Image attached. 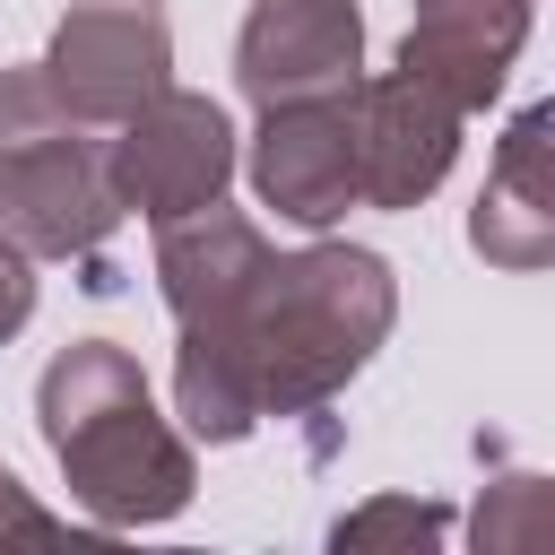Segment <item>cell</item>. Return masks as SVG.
<instances>
[{
  "label": "cell",
  "instance_id": "cell-1",
  "mask_svg": "<svg viewBox=\"0 0 555 555\" xmlns=\"http://www.w3.org/2000/svg\"><path fill=\"white\" fill-rule=\"evenodd\" d=\"M35 425L78 494V512L104 529H156L199 486L191 442L156 416L147 373L121 338H69L35 382Z\"/></svg>",
  "mask_w": 555,
  "mask_h": 555
},
{
  "label": "cell",
  "instance_id": "cell-2",
  "mask_svg": "<svg viewBox=\"0 0 555 555\" xmlns=\"http://www.w3.org/2000/svg\"><path fill=\"white\" fill-rule=\"evenodd\" d=\"M390 321H399V278H390L382 251H364V243L278 251L269 278H260V295H251V330H243L260 425L330 408L373 364V347L390 338Z\"/></svg>",
  "mask_w": 555,
  "mask_h": 555
},
{
  "label": "cell",
  "instance_id": "cell-3",
  "mask_svg": "<svg viewBox=\"0 0 555 555\" xmlns=\"http://www.w3.org/2000/svg\"><path fill=\"white\" fill-rule=\"evenodd\" d=\"M269 260H278L269 234L251 217H234L225 199L156 225V286H165V312L182 338L173 347V416L199 442H243L260 425L243 330H251V295H260Z\"/></svg>",
  "mask_w": 555,
  "mask_h": 555
},
{
  "label": "cell",
  "instance_id": "cell-4",
  "mask_svg": "<svg viewBox=\"0 0 555 555\" xmlns=\"http://www.w3.org/2000/svg\"><path fill=\"white\" fill-rule=\"evenodd\" d=\"M0 225L35 260H78L87 286H113L104 243L121 199L104 182V130L52 95L43 61L0 69Z\"/></svg>",
  "mask_w": 555,
  "mask_h": 555
},
{
  "label": "cell",
  "instance_id": "cell-5",
  "mask_svg": "<svg viewBox=\"0 0 555 555\" xmlns=\"http://www.w3.org/2000/svg\"><path fill=\"white\" fill-rule=\"evenodd\" d=\"M234 121L217 95H191V87H156L139 95L113 130H104V182L121 199V217H147V225H173V217H199L208 199H225L234 182Z\"/></svg>",
  "mask_w": 555,
  "mask_h": 555
},
{
  "label": "cell",
  "instance_id": "cell-6",
  "mask_svg": "<svg viewBox=\"0 0 555 555\" xmlns=\"http://www.w3.org/2000/svg\"><path fill=\"white\" fill-rule=\"evenodd\" d=\"M251 191H260V208H278L304 234H321V225H338L356 208V78L260 104Z\"/></svg>",
  "mask_w": 555,
  "mask_h": 555
},
{
  "label": "cell",
  "instance_id": "cell-7",
  "mask_svg": "<svg viewBox=\"0 0 555 555\" xmlns=\"http://www.w3.org/2000/svg\"><path fill=\"white\" fill-rule=\"evenodd\" d=\"M43 78L69 113H87L95 130H113L139 95H156L173 78V26L165 0H69L43 52Z\"/></svg>",
  "mask_w": 555,
  "mask_h": 555
},
{
  "label": "cell",
  "instance_id": "cell-8",
  "mask_svg": "<svg viewBox=\"0 0 555 555\" xmlns=\"http://www.w3.org/2000/svg\"><path fill=\"white\" fill-rule=\"evenodd\" d=\"M460 104L408 69L364 78L356 69V199L364 208H416L442 191L451 156H460Z\"/></svg>",
  "mask_w": 555,
  "mask_h": 555
},
{
  "label": "cell",
  "instance_id": "cell-9",
  "mask_svg": "<svg viewBox=\"0 0 555 555\" xmlns=\"http://www.w3.org/2000/svg\"><path fill=\"white\" fill-rule=\"evenodd\" d=\"M364 69V9L356 0H251L234 35V87L251 104L347 87Z\"/></svg>",
  "mask_w": 555,
  "mask_h": 555
},
{
  "label": "cell",
  "instance_id": "cell-10",
  "mask_svg": "<svg viewBox=\"0 0 555 555\" xmlns=\"http://www.w3.org/2000/svg\"><path fill=\"white\" fill-rule=\"evenodd\" d=\"M529 9L538 0H416L399 35V69L442 87L460 113H486L529 43Z\"/></svg>",
  "mask_w": 555,
  "mask_h": 555
},
{
  "label": "cell",
  "instance_id": "cell-11",
  "mask_svg": "<svg viewBox=\"0 0 555 555\" xmlns=\"http://www.w3.org/2000/svg\"><path fill=\"white\" fill-rule=\"evenodd\" d=\"M546 139H555V104H520L494 165H486V191L468 208V243L477 260L529 278L555 260V173H546Z\"/></svg>",
  "mask_w": 555,
  "mask_h": 555
},
{
  "label": "cell",
  "instance_id": "cell-12",
  "mask_svg": "<svg viewBox=\"0 0 555 555\" xmlns=\"http://www.w3.org/2000/svg\"><path fill=\"white\" fill-rule=\"evenodd\" d=\"M442 538H451V512L416 503V494H382L330 529V546H442Z\"/></svg>",
  "mask_w": 555,
  "mask_h": 555
},
{
  "label": "cell",
  "instance_id": "cell-13",
  "mask_svg": "<svg viewBox=\"0 0 555 555\" xmlns=\"http://www.w3.org/2000/svg\"><path fill=\"white\" fill-rule=\"evenodd\" d=\"M26 321H35V251L0 225V347H9Z\"/></svg>",
  "mask_w": 555,
  "mask_h": 555
},
{
  "label": "cell",
  "instance_id": "cell-14",
  "mask_svg": "<svg viewBox=\"0 0 555 555\" xmlns=\"http://www.w3.org/2000/svg\"><path fill=\"white\" fill-rule=\"evenodd\" d=\"M0 538H35V546H43V538H61V520H52V512H43L9 468H0Z\"/></svg>",
  "mask_w": 555,
  "mask_h": 555
}]
</instances>
